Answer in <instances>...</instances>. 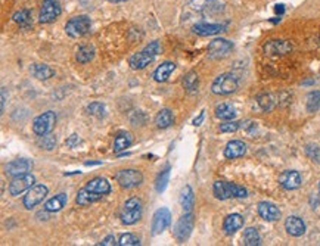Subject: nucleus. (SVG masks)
<instances>
[{
	"instance_id": "obj_5",
	"label": "nucleus",
	"mask_w": 320,
	"mask_h": 246,
	"mask_svg": "<svg viewBox=\"0 0 320 246\" xmlns=\"http://www.w3.org/2000/svg\"><path fill=\"white\" fill-rule=\"evenodd\" d=\"M115 180L117 183L124 188V189H133V188H137L142 184L143 182V176L139 170H133V168H129V170H120L117 174H115Z\"/></svg>"
},
{
	"instance_id": "obj_34",
	"label": "nucleus",
	"mask_w": 320,
	"mask_h": 246,
	"mask_svg": "<svg viewBox=\"0 0 320 246\" xmlns=\"http://www.w3.org/2000/svg\"><path fill=\"white\" fill-rule=\"evenodd\" d=\"M257 104L264 112H270L271 110H274V106L277 105V100L274 98V94L270 93H263L257 98Z\"/></svg>"
},
{
	"instance_id": "obj_4",
	"label": "nucleus",
	"mask_w": 320,
	"mask_h": 246,
	"mask_svg": "<svg viewBox=\"0 0 320 246\" xmlns=\"http://www.w3.org/2000/svg\"><path fill=\"white\" fill-rule=\"evenodd\" d=\"M55 124H56V114L54 110H48L43 112L42 115H39L34 121H33V132L36 136H45L49 134L54 130Z\"/></svg>"
},
{
	"instance_id": "obj_29",
	"label": "nucleus",
	"mask_w": 320,
	"mask_h": 246,
	"mask_svg": "<svg viewBox=\"0 0 320 246\" xmlns=\"http://www.w3.org/2000/svg\"><path fill=\"white\" fill-rule=\"evenodd\" d=\"M155 124L158 128H168L174 124V115L170 110H161L155 116Z\"/></svg>"
},
{
	"instance_id": "obj_28",
	"label": "nucleus",
	"mask_w": 320,
	"mask_h": 246,
	"mask_svg": "<svg viewBox=\"0 0 320 246\" xmlns=\"http://www.w3.org/2000/svg\"><path fill=\"white\" fill-rule=\"evenodd\" d=\"M180 205H182V208H183L185 212H192V210H193L195 194H193V190H192V188L189 184L182 189V193H180Z\"/></svg>"
},
{
	"instance_id": "obj_10",
	"label": "nucleus",
	"mask_w": 320,
	"mask_h": 246,
	"mask_svg": "<svg viewBox=\"0 0 320 246\" xmlns=\"http://www.w3.org/2000/svg\"><path fill=\"white\" fill-rule=\"evenodd\" d=\"M233 49V43L224 38H215L208 44V56L211 59H220L227 56Z\"/></svg>"
},
{
	"instance_id": "obj_21",
	"label": "nucleus",
	"mask_w": 320,
	"mask_h": 246,
	"mask_svg": "<svg viewBox=\"0 0 320 246\" xmlns=\"http://www.w3.org/2000/svg\"><path fill=\"white\" fill-rule=\"evenodd\" d=\"M84 188L89 189V190L95 192V193L104 194V196L111 192V184H109V182H108L107 178H104V177H95V178L89 180Z\"/></svg>"
},
{
	"instance_id": "obj_37",
	"label": "nucleus",
	"mask_w": 320,
	"mask_h": 246,
	"mask_svg": "<svg viewBox=\"0 0 320 246\" xmlns=\"http://www.w3.org/2000/svg\"><path fill=\"white\" fill-rule=\"evenodd\" d=\"M198 86H199V78H198V74L195 71H190L187 72L183 78V87L186 88L187 92H196L198 90Z\"/></svg>"
},
{
	"instance_id": "obj_44",
	"label": "nucleus",
	"mask_w": 320,
	"mask_h": 246,
	"mask_svg": "<svg viewBox=\"0 0 320 246\" xmlns=\"http://www.w3.org/2000/svg\"><path fill=\"white\" fill-rule=\"evenodd\" d=\"M145 50L146 52H149L151 55L154 56H158L162 52V48H161V43L158 40H155V42H151L146 48H145Z\"/></svg>"
},
{
	"instance_id": "obj_16",
	"label": "nucleus",
	"mask_w": 320,
	"mask_h": 246,
	"mask_svg": "<svg viewBox=\"0 0 320 246\" xmlns=\"http://www.w3.org/2000/svg\"><path fill=\"white\" fill-rule=\"evenodd\" d=\"M258 216L266 221H277L280 218V210L270 202H260L257 206Z\"/></svg>"
},
{
	"instance_id": "obj_40",
	"label": "nucleus",
	"mask_w": 320,
	"mask_h": 246,
	"mask_svg": "<svg viewBox=\"0 0 320 246\" xmlns=\"http://www.w3.org/2000/svg\"><path fill=\"white\" fill-rule=\"evenodd\" d=\"M118 245L120 246H139L140 245V240L139 238H136L132 233H126L120 238L118 240Z\"/></svg>"
},
{
	"instance_id": "obj_6",
	"label": "nucleus",
	"mask_w": 320,
	"mask_h": 246,
	"mask_svg": "<svg viewBox=\"0 0 320 246\" xmlns=\"http://www.w3.org/2000/svg\"><path fill=\"white\" fill-rule=\"evenodd\" d=\"M61 12H62L61 0H43L40 15H39V21L42 24H51L55 20H58Z\"/></svg>"
},
{
	"instance_id": "obj_45",
	"label": "nucleus",
	"mask_w": 320,
	"mask_h": 246,
	"mask_svg": "<svg viewBox=\"0 0 320 246\" xmlns=\"http://www.w3.org/2000/svg\"><path fill=\"white\" fill-rule=\"evenodd\" d=\"M80 143H81V138L77 136V134H71V136L65 140V144H67L68 148H77Z\"/></svg>"
},
{
	"instance_id": "obj_43",
	"label": "nucleus",
	"mask_w": 320,
	"mask_h": 246,
	"mask_svg": "<svg viewBox=\"0 0 320 246\" xmlns=\"http://www.w3.org/2000/svg\"><path fill=\"white\" fill-rule=\"evenodd\" d=\"M240 127V122L238 121H226V122H223V124H220V132L221 133H235V132H238Z\"/></svg>"
},
{
	"instance_id": "obj_46",
	"label": "nucleus",
	"mask_w": 320,
	"mask_h": 246,
	"mask_svg": "<svg viewBox=\"0 0 320 246\" xmlns=\"http://www.w3.org/2000/svg\"><path fill=\"white\" fill-rule=\"evenodd\" d=\"M240 126H242L248 133H254V132L257 130V124H255L254 121H246V122H242Z\"/></svg>"
},
{
	"instance_id": "obj_32",
	"label": "nucleus",
	"mask_w": 320,
	"mask_h": 246,
	"mask_svg": "<svg viewBox=\"0 0 320 246\" xmlns=\"http://www.w3.org/2000/svg\"><path fill=\"white\" fill-rule=\"evenodd\" d=\"M95 54H96V50L92 44H84L79 48V50L76 54V59L79 64H89L95 58Z\"/></svg>"
},
{
	"instance_id": "obj_52",
	"label": "nucleus",
	"mask_w": 320,
	"mask_h": 246,
	"mask_svg": "<svg viewBox=\"0 0 320 246\" xmlns=\"http://www.w3.org/2000/svg\"><path fill=\"white\" fill-rule=\"evenodd\" d=\"M108 2H111V3H121V2H126V0H108Z\"/></svg>"
},
{
	"instance_id": "obj_13",
	"label": "nucleus",
	"mask_w": 320,
	"mask_h": 246,
	"mask_svg": "<svg viewBox=\"0 0 320 246\" xmlns=\"http://www.w3.org/2000/svg\"><path fill=\"white\" fill-rule=\"evenodd\" d=\"M33 161L31 160H26V158H21V160H15L9 164H6L5 170H6V174L8 176H12V177H17V176H23V174H28L31 170H33Z\"/></svg>"
},
{
	"instance_id": "obj_26",
	"label": "nucleus",
	"mask_w": 320,
	"mask_h": 246,
	"mask_svg": "<svg viewBox=\"0 0 320 246\" xmlns=\"http://www.w3.org/2000/svg\"><path fill=\"white\" fill-rule=\"evenodd\" d=\"M174 70H176V64L174 62H168V60L162 62L154 72V80L157 82H165L170 78V76L173 74Z\"/></svg>"
},
{
	"instance_id": "obj_15",
	"label": "nucleus",
	"mask_w": 320,
	"mask_h": 246,
	"mask_svg": "<svg viewBox=\"0 0 320 246\" xmlns=\"http://www.w3.org/2000/svg\"><path fill=\"white\" fill-rule=\"evenodd\" d=\"M155 58H157V56L151 55L149 52H146V50L143 49L142 52H137V54H134V55H132L129 58V65H130L132 70H143V68H146L149 64H152Z\"/></svg>"
},
{
	"instance_id": "obj_23",
	"label": "nucleus",
	"mask_w": 320,
	"mask_h": 246,
	"mask_svg": "<svg viewBox=\"0 0 320 246\" xmlns=\"http://www.w3.org/2000/svg\"><path fill=\"white\" fill-rule=\"evenodd\" d=\"M67 200H68L67 193H58L43 205V210L46 212H59L67 205Z\"/></svg>"
},
{
	"instance_id": "obj_19",
	"label": "nucleus",
	"mask_w": 320,
	"mask_h": 246,
	"mask_svg": "<svg viewBox=\"0 0 320 246\" xmlns=\"http://www.w3.org/2000/svg\"><path fill=\"white\" fill-rule=\"evenodd\" d=\"M102 198H104V194H99V193H95V192L83 188V189H80V190L77 192L76 202H77L79 206H87V205H90V204H95V202L101 200Z\"/></svg>"
},
{
	"instance_id": "obj_18",
	"label": "nucleus",
	"mask_w": 320,
	"mask_h": 246,
	"mask_svg": "<svg viewBox=\"0 0 320 246\" xmlns=\"http://www.w3.org/2000/svg\"><path fill=\"white\" fill-rule=\"evenodd\" d=\"M285 228L291 236L299 238L305 233V222L296 216H291L285 221Z\"/></svg>"
},
{
	"instance_id": "obj_41",
	"label": "nucleus",
	"mask_w": 320,
	"mask_h": 246,
	"mask_svg": "<svg viewBox=\"0 0 320 246\" xmlns=\"http://www.w3.org/2000/svg\"><path fill=\"white\" fill-rule=\"evenodd\" d=\"M305 154H307V156L311 161L320 162V148L317 144H307L305 146Z\"/></svg>"
},
{
	"instance_id": "obj_42",
	"label": "nucleus",
	"mask_w": 320,
	"mask_h": 246,
	"mask_svg": "<svg viewBox=\"0 0 320 246\" xmlns=\"http://www.w3.org/2000/svg\"><path fill=\"white\" fill-rule=\"evenodd\" d=\"M190 6L196 10H208L214 6V0H190Z\"/></svg>"
},
{
	"instance_id": "obj_30",
	"label": "nucleus",
	"mask_w": 320,
	"mask_h": 246,
	"mask_svg": "<svg viewBox=\"0 0 320 246\" xmlns=\"http://www.w3.org/2000/svg\"><path fill=\"white\" fill-rule=\"evenodd\" d=\"M12 20L24 30H28L33 26V20H31V12L28 9H20L12 15Z\"/></svg>"
},
{
	"instance_id": "obj_11",
	"label": "nucleus",
	"mask_w": 320,
	"mask_h": 246,
	"mask_svg": "<svg viewBox=\"0 0 320 246\" xmlns=\"http://www.w3.org/2000/svg\"><path fill=\"white\" fill-rule=\"evenodd\" d=\"M171 224V212L167 208H160L152 217V234H161Z\"/></svg>"
},
{
	"instance_id": "obj_36",
	"label": "nucleus",
	"mask_w": 320,
	"mask_h": 246,
	"mask_svg": "<svg viewBox=\"0 0 320 246\" xmlns=\"http://www.w3.org/2000/svg\"><path fill=\"white\" fill-rule=\"evenodd\" d=\"M305 106H307L308 112H317L320 110V92L314 90V92H310L307 94Z\"/></svg>"
},
{
	"instance_id": "obj_2",
	"label": "nucleus",
	"mask_w": 320,
	"mask_h": 246,
	"mask_svg": "<svg viewBox=\"0 0 320 246\" xmlns=\"http://www.w3.org/2000/svg\"><path fill=\"white\" fill-rule=\"evenodd\" d=\"M92 27V21L87 15H79L71 18L67 26H65V32L71 37V38H80L83 36H86Z\"/></svg>"
},
{
	"instance_id": "obj_27",
	"label": "nucleus",
	"mask_w": 320,
	"mask_h": 246,
	"mask_svg": "<svg viewBox=\"0 0 320 246\" xmlns=\"http://www.w3.org/2000/svg\"><path fill=\"white\" fill-rule=\"evenodd\" d=\"M132 143H133V136L129 132H120L114 140V152L120 154L126 150L127 148H130Z\"/></svg>"
},
{
	"instance_id": "obj_38",
	"label": "nucleus",
	"mask_w": 320,
	"mask_h": 246,
	"mask_svg": "<svg viewBox=\"0 0 320 246\" xmlns=\"http://www.w3.org/2000/svg\"><path fill=\"white\" fill-rule=\"evenodd\" d=\"M87 114L92 115V116H96V118H104L107 115V110H105V105L101 104V102H92L89 106H87Z\"/></svg>"
},
{
	"instance_id": "obj_39",
	"label": "nucleus",
	"mask_w": 320,
	"mask_h": 246,
	"mask_svg": "<svg viewBox=\"0 0 320 246\" xmlns=\"http://www.w3.org/2000/svg\"><path fill=\"white\" fill-rule=\"evenodd\" d=\"M39 146L42 149H46V150H52L55 146H56V137L54 134H45V136H40L39 138Z\"/></svg>"
},
{
	"instance_id": "obj_25",
	"label": "nucleus",
	"mask_w": 320,
	"mask_h": 246,
	"mask_svg": "<svg viewBox=\"0 0 320 246\" xmlns=\"http://www.w3.org/2000/svg\"><path fill=\"white\" fill-rule=\"evenodd\" d=\"M30 72L33 74V77H36L37 80H42V82L49 80L55 76V70L45 64H33L30 66Z\"/></svg>"
},
{
	"instance_id": "obj_49",
	"label": "nucleus",
	"mask_w": 320,
	"mask_h": 246,
	"mask_svg": "<svg viewBox=\"0 0 320 246\" xmlns=\"http://www.w3.org/2000/svg\"><path fill=\"white\" fill-rule=\"evenodd\" d=\"M204 115H205V114H204V110H202V112L199 114V116L193 120V126H196V127H198V126H201V122L204 121Z\"/></svg>"
},
{
	"instance_id": "obj_12",
	"label": "nucleus",
	"mask_w": 320,
	"mask_h": 246,
	"mask_svg": "<svg viewBox=\"0 0 320 246\" xmlns=\"http://www.w3.org/2000/svg\"><path fill=\"white\" fill-rule=\"evenodd\" d=\"M292 52V43L288 40H270L264 44V54L268 56L288 55Z\"/></svg>"
},
{
	"instance_id": "obj_24",
	"label": "nucleus",
	"mask_w": 320,
	"mask_h": 246,
	"mask_svg": "<svg viewBox=\"0 0 320 246\" xmlns=\"http://www.w3.org/2000/svg\"><path fill=\"white\" fill-rule=\"evenodd\" d=\"M226 26L223 24H205V22H201V24H195L192 31L198 36H202V37H207V36H214V34H218L221 31H224Z\"/></svg>"
},
{
	"instance_id": "obj_1",
	"label": "nucleus",
	"mask_w": 320,
	"mask_h": 246,
	"mask_svg": "<svg viewBox=\"0 0 320 246\" xmlns=\"http://www.w3.org/2000/svg\"><path fill=\"white\" fill-rule=\"evenodd\" d=\"M140 217H142V200L137 198H130L129 200H126L120 214L121 222L126 226H133L140 220Z\"/></svg>"
},
{
	"instance_id": "obj_47",
	"label": "nucleus",
	"mask_w": 320,
	"mask_h": 246,
	"mask_svg": "<svg viewBox=\"0 0 320 246\" xmlns=\"http://www.w3.org/2000/svg\"><path fill=\"white\" fill-rule=\"evenodd\" d=\"M99 245H102V246H114V245H118V242L115 240V238L112 236V234H109V236H107Z\"/></svg>"
},
{
	"instance_id": "obj_17",
	"label": "nucleus",
	"mask_w": 320,
	"mask_h": 246,
	"mask_svg": "<svg viewBox=\"0 0 320 246\" xmlns=\"http://www.w3.org/2000/svg\"><path fill=\"white\" fill-rule=\"evenodd\" d=\"M246 154V144L242 140H232L224 148V156L227 160H236Z\"/></svg>"
},
{
	"instance_id": "obj_50",
	"label": "nucleus",
	"mask_w": 320,
	"mask_h": 246,
	"mask_svg": "<svg viewBox=\"0 0 320 246\" xmlns=\"http://www.w3.org/2000/svg\"><path fill=\"white\" fill-rule=\"evenodd\" d=\"M274 12H276L277 15H283V12H285V6H283V4H276Z\"/></svg>"
},
{
	"instance_id": "obj_20",
	"label": "nucleus",
	"mask_w": 320,
	"mask_h": 246,
	"mask_svg": "<svg viewBox=\"0 0 320 246\" xmlns=\"http://www.w3.org/2000/svg\"><path fill=\"white\" fill-rule=\"evenodd\" d=\"M214 196L220 200H226L233 198V183H227V182H215L213 186Z\"/></svg>"
},
{
	"instance_id": "obj_35",
	"label": "nucleus",
	"mask_w": 320,
	"mask_h": 246,
	"mask_svg": "<svg viewBox=\"0 0 320 246\" xmlns=\"http://www.w3.org/2000/svg\"><path fill=\"white\" fill-rule=\"evenodd\" d=\"M170 165H167L160 174L157 177V182H155V189L158 193H162V192L167 189V184H168V180H170Z\"/></svg>"
},
{
	"instance_id": "obj_51",
	"label": "nucleus",
	"mask_w": 320,
	"mask_h": 246,
	"mask_svg": "<svg viewBox=\"0 0 320 246\" xmlns=\"http://www.w3.org/2000/svg\"><path fill=\"white\" fill-rule=\"evenodd\" d=\"M84 165H86V166H90V165H101V162H90V161H87Z\"/></svg>"
},
{
	"instance_id": "obj_7",
	"label": "nucleus",
	"mask_w": 320,
	"mask_h": 246,
	"mask_svg": "<svg viewBox=\"0 0 320 246\" xmlns=\"http://www.w3.org/2000/svg\"><path fill=\"white\" fill-rule=\"evenodd\" d=\"M193 224H195V217L192 212H185V216H182L179 218L174 227V236H176L177 242L183 244L185 240H187V238L190 236V233L193 230Z\"/></svg>"
},
{
	"instance_id": "obj_9",
	"label": "nucleus",
	"mask_w": 320,
	"mask_h": 246,
	"mask_svg": "<svg viewBox=\"0 0 320 246\" xmlns=\"http://www.w3.org/2000/svg\"><path fill=\"white\" fill-rule=\"evenodd\" d=\"M36 183V177L33 174H23V176H17L14 177V180L9 184V193L11 196H20L28 189H31Z\"/></svg>"
},
{
	"instance_id": "obj_48",
	"label": "nucleus",
	"mask_w": 320,
	"mask_h": 246,
	"mask_svg": "<svg viewBox=\"0 0 320 246\" xmlns=\"http://www.w3.org/2000/svg\"><path fill=\"white\" fill-rule=\"evenodd\" d=\"M5 105H6V88L2 87V114L5 112Z\"/></svg>"
},
{
	"instance_id": "obj_33",
	"label": "nucleus",
	"mask_w": 320,
	"mask_h": 246,
	"mask_svg": "<svg viewBox=\"0 0 320 246\" xmlns=\"http://www.w3.org/2000/svg\"><path fill=\"white\" fill-rule=\"evenodd\" d=\"M243 245L246 246H258L261 245V236L257 228L248 227L243 232Z\"/></svg>"
},
{
	"instance_id": "obj_53",
	"label": "nucleus",
	"mask_w": 320,
	"mask_h": 246,
	"mask_svg": "<svg viewBox=\"0 0 320 246\" xmlns=\"http://www.w3.org/2000/svg\"><path fill=\"white\" fill-rule=\"evenodd\" d=\"M319 194H320V183H319Z\"/></svg>"
},
{
	"instance_id": "obj_22",
	"label": "nucleus",
	"mask_w": 320,
	"mask_h": 246,
	"mask_svg": "<svg viewBox=\"0 0 320 246\" xmlns=\"http://www.w3.org/2000/svg\"><path fill=\"white\" fill-rule=\"evenodd\" d=\"M243 226V218L240 214H230L224 218V222H223V230L227 236H232L235 234L240 227Z\"/></svg>"
},
{
	"instance_id": "obj_14",
	"label": "nucleus",
	"mask_w": 320,
	"mask_h": 246,
	"mask_svg": "<svg viewBox=\"0 0 320 246\" xmlns=\"http://www.w3.org/2000/svg\"><path fill=\"white\" fill-rule=\"evenodd\" d=\"M279 183L286 190H295L301 186V176L298 171L286 170L279 176Z\"/></svg>"
},
{
	"instance_id": "obj_8",
	"label": "nucleus",
	"mask_w": 320,
	"mask_h": 246,
	"mask_svg": "<svg viewBox=\"0 0 320 246\" xmlns=\"http://www.w3.org/2000/svg\"><path fill=\"white\" fill-rule=\"evenodd\" d=\"M48 192H49L48 186H45V184H34L31 189H28L27 194H26L24 199H23L24 206H26L27 210H31V208L37 206V205L42 204L43 199L48 196Z\"/></svg>"
},
{
	"instance_id": "obj_3",
	"label": "nucleus",
	"mask_w": 320,
	"mask_h": 246,
	"mask_svg": "<svg viewBox=\"0 0 320 246\" xmlns=\"http://www.w3.org/2000/svg\"><path fill=\"white\" fill-rule=\"evenodd\" d=\"M238 78L233 74H221L214 80L211 90L214 94H230L238 90Z\"/></svg>"
},
{
	"instance_id": "obj_31",
	"label": "nucleus",
	"mask_w": 320,
	"mask_h": 246,
	"mask_svg": "<svg viewBox=\"0 0 320 246\" xmlns=\"http://www.w3.org/2000/svg\"><path fill=\"white\" fill-rule=\"evenodd\" d=\"M215 116L223 121H230L236 116V110L230 104H220L215 108Z\"/></svg>"
}]
</instances>
